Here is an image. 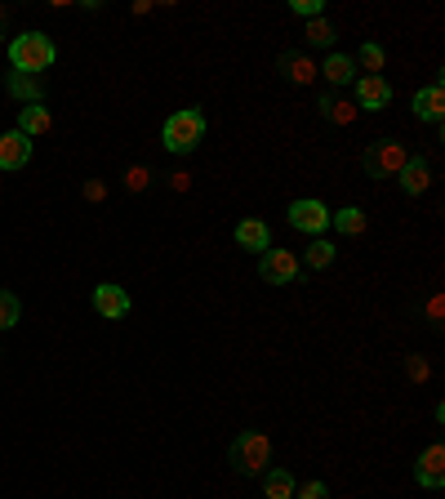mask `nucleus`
Wrapping results in <instances>:
<instances>
[{
  "label": "nucleus",
  "instance_id": "nucleus-1",
  "mask_svg": "<svg viewBox=\"0 0 445 499\" xmlns=\"http://www.w3.org/2000/svg\"><path fill=\"white\" fill-rule=\"evenodd\" d=\"M272 455H277V446L268 433H259V428H245L241 437H232L227 446V464H232V473H241V477H263L268 468H272Z\"/></svg>",
  "mask_w": 445,
  "mask_h": 499
},
{
  "label": "nucleus",
  "instance_id": "nucleus-2",
  "mask_svg": "<svg viewBox=\"0 0 445 499\" xmlns=\"http://www.w3.org/2000/svg\"><path fill=\"white\" fill-rule=\"evenodd\" d=\"M161 143L174 157H187L205 143V111L201 108H178L169 111V120L161 125Z\"/></svg>",
  "mask_w": 445,
  "mask_h": 499
},
{
  "label": "nucleus",
  "instance_id": "nucleus-3",
  "mask_svg": "<svg viewBox=\"0 0 445 499\" xmlns=\"http://www.w3.org/2000/svg\"><path fill=\"white\" fill-rule=\"evenodd\" d=\"M54 58H58V50L45 32H23V36L9 41V67H14V72L41 76L45 67H54Z\"/></svg>",
  "mask_w": 445,
  "mask_h": 499
},
{
  "label": "nucleus",
  "instance_id": "nucleus-4",
  "mask_svg": "<svg viewBox=\"0 0 445 499\" xmlns=\"http://www.w3.org/2000/svg\"><path fill=\"white\" fill-rule=\"evenodd\" d=\"M405 161H410V148H405L401 139H379V143H370L365 157H361V166H365L370 178H392V174H401Z\"/></svg>",
  "mask_w": 445,
  "mask_h": 499
},
{
  "label": "nucleus",
  "instance_id": "nucleus-5",
  "mask_svg": "<svg viewBox=\"0 0 445 499\" xmlns=\"http://www.w3.org/2000/svg\"><path fill=\"white\" fill-rule=\"evenodd\" d=\"M285 219H289L294 232H303V236L312 241V236H321V232L330 227V206H326V201H317V197H303V201H289Z\"/></svg>",
  "mask_w": 445,
  "mask_h": 499
},
{
  "label": "nucleus",
  "instance_id": "nucleus-6",
  "mask_svg": "<svg viewBox=\"0 0 445 499\" xmlns=\"http://www.w3.org/2000/svg\"><path fill=\"white\" fill-rule=\"evenodd\" d=\"M298 273H303V264H298V254H294V250L272 245V250H263V254H259V277L268 281V285H289V281H298Z\"/></svg>",
  "mask_w": 445,
  "mask_h": 499
},
{
  "label": "nucleus",
  "instance_id": "nucleus-7",
  "mask_svg": "<svg viewBox=\"0 0 445 499\" xmlns=\"http://www.w3.org/2000/svg\"><path fill=\"white\" fill-rule=\"evenodd\" d=\"M410 111H414V120H423V125H437V130H441V120H445V85H441V76H437L432 85L414 90Z\"/></svg>",
  "mask_w": 445,
  "mask_h": 499
},
{
  "label": "nucleus",
  "instance_id": "nucleus-8",
  "mask_svg": "<svg viewBox=\"0 0 445 499\" xmlns=\"http://www.w3.org/2000/svg\"><path fill=\"white\" fill-rule=\"evenodd\" d=\"M414 482H419L423 491H441L445 486V446L441 442H432L414 459Z\"/></svg>",
  "mask_w": 445,
  "mask_h": 499
},
{
  "label": "nucleus",
  "instance_id": "nucleus-9",
  "mask_svg": "<svg viewBox=\"0 0 445 499\" xmlns=\"http://www.w3.org/2000/svg\"><path fill=\"white\" fill-rule=\"evenodd\" d=\"M90 303H94V312L99 317H108V321H120V317H129V294H125V285H111V281H103V285H94V294H90Z\"/></svg>",
  "mask_w": 445,
  "mask_h": 499
},
{
  "label": "nucleus",
  "instance_id": "nucleus-10",
  "mask_svg": "<svg viewBox=\"0 0 445 499\" xmlns=\"http://www.w3.org/2000/svg\"><path fill=\"white\" fill-rule=\"evenodd\" d=\"M352 85H356V94H352L356 111H383L392 103V85L383 76H356Z\"/></svg>",
  "mask_w": 445,
  "mask_h": 499
},
{
  "label": "nucleus",
  "instance_id": "nucleus-11",
  "mask_svg": "<svg viewBox=\"0 0 445 499\" xmlns=\"http://www.w3.org/2000/svg\"><path fill=\"white\" fill-rule=\"evenodd\" d=\"M5 90H9L23 108L45 103V81H41V76H32V72H9V76H5Z\"/></svg>",
  "mask_w": 445,
  "mask_h": 499
},
{
  "label": "nucleus",
  "instance_id": "nucleus-12",
  "mask_svg": "<svg viewBox=\"0 0 445 499\" xmlns=\"http://www.w3.org/2000/svg\"><path fill=\"white\" fill-rule=\"evenodd\" d=\"M232 236H236L241 250H254V254L272 250V227H268L263 219H241L236 227H232Z\"/></svg>",
  "mask_w": 445,
  "mask_h": 499
},
{
  "label": "nucleus",
  "instance_id": "nucleus-13",
  "mask_svg": "<svg viewBox=\"0 0 445 499\" xmlns=\"http://www.w3.org/2000/svg\"><path fill=\"white\" fill-rule=\"evenodd\" d=\"M27 161H32V139L18 130L0 134V169H27Z\"/></svg>",
  "mask_w": 445,
  "mask_h": 499
},
{
  "label": "nucleus",
  "instance_id": "nucleus-14",
  "mask_svg": "<svg viewBox=\"0 0 445 499\" xmlns=\"http://www.w3.org/2000/svg\"><path fill=\"white\" fill-rule=\"evenodd\" d=\"M277 72H285V81H294V85H312L317 81V62L303 50H280Z\"/></svg>",
  "mask_w": 445,
  "mask_h": 499
},
{
  "label": "nucleus",
  "instance_id": "nucleus-15",
  "mask_svg": "<svg viewBox=\"0 0 445 499\" xmlns=\"http://www.w3.org/2000/svg\"><path fill=\"white\" fill-rule=\"evenodd\" d=\"M428 187H432L428 157H410V161L401 166V192H405V197H419V192H428Z\"/></svg>",
  "mask_w": 445,
  "mask_h": 499
},
{
  "label": "nucleus",
  "instance_id": "nucleus-16",
  "mask_svg": "<svg viewBox=\"0 0 445 499\" xmlns=\"http://www.w3.org/2000/svg\"><path fill=\"white\" fill-rule=\"evenodd\" d=\"M317 76H326L334 90H347V85L356 81V62H352L347 54H338V50H330V58L317 67Z\"/></svg>",
  "mask_w": 445,
  "mask_h": 499
},
{
  "label": "nucleus",
  "instance_id": "nucleus-17",
  "mask_svg": "<svg viewBox=\"0 0 445 499\" xmlns=\"http://www.w3.org/2000/svg\"><path fill=\"white\" fill-rule=\"evenodd\" d=\"M317 111H321L326 120H334V125H352V120H356V103L343 99V94H334V90H326V94L317 99Z\"/></svg>",
  "mask_w": 445,
  "mask_h": 499
},
{
  "label": "nucleus",
  "instance_id": "nucleus-18",
  "mask_svg": "<svg viewBox=\"0 0 445 499\" xmlns=\"http://www.w3.org/2000/svg\"><path fill=\"white\" fill-rule=\"evenodd\" d=\"M54 130V116L45 103H32V108H18V134L36 139V134H50Z\"/></svg>",
  "mask_w": 445,
  "mask_h": 499
},
{
  "label": "nucleus",
  "instance_id": "nucleus-19",
  "mask_svg": "<svg viewBox=\"0 0 445 499\" xmlns=\"http://www.w3.org/2000/svg\"><path fill=\"white\" fill-rule=\"evenodd\" d=\"M330 227L334 232H343V236H365L370 219H365L361 206H343V210H330Z\"/></svg>",
  "mask_w": 445,
  "mask_h": 499
},
{
  "label": "nucleus",
  "instance_id": "nucleus-20",
  "mask_svg": "<svg viewBox=\"0 0 445 499\" xmlns=\"http://www.w3.org/2000/svg\"><path fill=\"white\" fill-rule=\"evenodd\" d=\"M356 76H383V62H388V54H383V45H374V41H365L361 50H356Z\"/></svg>",
  "mask_w": 445,
  "mask_h": 499
},
{
  "label": "nucleus",
  "instance_id": "nucleus-21",
  "mask_svg": "<svg viewBox=\"0 0 445 499\" xmlns=\"http://www.w3.org/2000/svg\"><path fill=\"white\" fill-rule=\"evenodd\" d=\"M334 241H326V236H312L308 241V250H303V264H308V273H321V268H330L334 264Z\"/></svg>",
  "mask_w": 445,
  "mask_h": 499
},
{
  "label": "nucleus",
  "instance_id": "nucleus-22",
  "mask_svg": "<svg viewBox=\"0 0 445 499\" xmlns=\"http://www.w3.org/2000/svg\"><path fill=\"white\" fill-rule=\"evenodd\" d=\"M294 477L285 473V468H268L263 473V499H294Z\"/></svg>",
  "mask_w": 445,
  "mask_h": 499
},
{
  "label": "nucleus",
  "instance_id": "nucleus-23",
  "mask_svg": "<svg viewBox=\"0 0 445 499\" xmlns=\"http://www.w3.org/2000/svg\"><path fill=\"white\" fill-rule=\"evenodd\" d=\"M303 36H308V45H312V50H334V36H338V27H334L330 18L321 14V18H312V23H308V32H303Z\"/></svg>",
  "mask_w": 445,
  "mask_h": 499
},
{
  "label": "nucleus",
  "instance_id": "nucleus-24",
  "mask_svg": "<svg viewBox=\"0 0 445 499\" xmlns=\"http://www.w3.org/2000/svg\"><path fill=\"white\" fill-rule=\"evenodd\" d=\"M18 321H23V299L14 290H0V331H9Z\"/></svg>",
  "mask_w": 445,
  "mask_h": 499
},
{
  "label": "nucleus",
  "instance_id": "nucleus-25",
  "mask_svg": "<svg viewBox=\"0 0 445 499\" xmlns=\"http://www.w3.org/2000/svg\"><path fill=\"white\" fill-rule=\"evenodd\" d=\"M405 379H410V384H428V379H432V361L419 357V352L405 357Z\"/></svg>",
  "mask_w": 445,
  "mask_h": 499
},
{
  "label": "nucleus",
  "instance_id": "nucleus-26",
  "mask_svg": "<svg viewBox=\"0 0 445 499\" xmlns=\"http://www.w3.org/2000/svg\"><path fill=\"white\" fill-rule=\"evenodd\" d=\"M147 183H152V169H147V166H129V169H125V187H129V192H143Z\"/></svg>",
  "mask_w": 445,
  "mask_h": 499
},
{
  "label": "nucleus",
  "instance_id": "nucleus-27",
  "mask_svg": "<svg viewBox=\"0 0 445 499\" xmlns=\"http://www.w3.org/2000/svg\"><path fill=\"white\" fill-rule=\"evenodd\" d=\"M289 9H294L298 18H308V23H312V18H321V14H326V0H289Z\"/></svg>",
  "mask_w": 445,
  "mask_h": 499
},
{
  "label": "nucleus",
  "instance_id": "nucleus-28",
  "mask_svg": "<svg viewBox=\"0 0 445 499\" xmlns=\"http://www.w3.org/2000/svg\"><path fill=\"white\" fill-rule=\"evenodd\" d=\"M294 499H330V486L326 482H303V486H294Z\"/></svg>",
  "mask_w": 445,
  "mask_h": 499
},
{
  "label": "nucleus",
  "instance_id": "nucleus-29",
  "mask_svg": "<svg viewBox=\"0 0 445 499\" xmlns=\"http://www.w3.org/2000/svg\"><path fill=\"white\" fill-rule=\"evenodd\" d=\"M441 321H445V299L441 294H432V299H428V326L441 331Z\"/></svg>",
  "mask_w": 445,
  "mask_h": 499
},
{
  "label": "nucleus",
  "instance_id": "nucleus-30",
  "mask_svg": "<svg viewBox=\"0 0 445 499\" xmlns=\"http://www.w3.org/2000/svg\"><path fill=\"white\" fill-rule=\"evenodd\" d=\"M80 197H85V201H108V183H103V178H90V183L80 187Z\"/></svg>",
  "mask_w": 445,
  "mask_h": 499
},
{
  "label": "nucleus",
  "instance_id": "nucleus-31",
  "mask_svg": "<svg viewBox=\"0 0 445 499\" xmlns=\"http://www.w3.org/2000/svg\"><path fill=\"white\" fill-rule=\"evenodd\" d=\"M169 187H174V192H192V174H187V169H174V174H169Z\"/></svg>",
  "mask_w": 445,
  "mask_h": 499
},
{
  "label": "nucleus",
  "instance_id": "nucleus-32",
  "mask_svg": "<svg viewBox=\"0 0 445 499\" xmlns=\"http://www.w3.org/2000/svg\"><path fill=\"white\" fill-rule=\"evenodd\" d=\"M0 32H5V5H0Z\"/></svg>",
  "mask_w": 445,
  "mask_h": 499
}]
</instances>
